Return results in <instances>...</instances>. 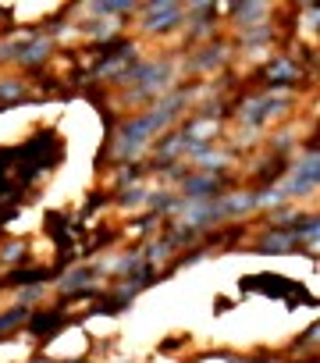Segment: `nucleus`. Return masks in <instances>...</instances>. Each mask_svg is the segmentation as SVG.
Wrapping results in <instances>:
<instances>
[{
    "label": "nucleus",
    "mask_w": 320,
    "mask_h": 363,
    "mask_svg": "<svg viewBox=\"0 0 320 363\" xmlns=\"http://www.w3.org/2000/svg\"><path fill=\"white\" fill-rule=\"evenodd\" d=\"M61 161H65V143H61L58 128H50V125L39 128V132H32L18 146H0V168H4V175L25 196L32 192L36 178H46Z\"/></svg>",
    "instance_id": "obj_1"
},
{
    "label": "nucleus",
    "mask_w": 320,
    "mask_h": 363,
    "mask_svg": "<svg viewBox=\"0 0 320 363\" xmlns=\"http://www.w3.org/2000/svg\"><path fill=\"white\" fill-rule=\"evenodd\" d=\"M239 289H242V292H263L267 299H285L288 310H295V306H316V299H313L309 289H302V285H295L292 278H281V275H274V271L246 275V278L239 282Z\"/></svg>",
    "instance_id": "obj_2"
},
{
    "label": "nucleus",
    "mask_w": 320,
    "mask_h": 363,
    "mask_svg": "<svg viewBox=\"0 0 320 363\" xmlns=\"http://www.w3.org/2000/svg\"><path fill=\"white\" fill-rule=\"evenodd\" d=\"M316 185H320L316 150H306L302 157L288 161V178H281V182H278V189H281V196H285V199H306V196H313V192H316Z\"/></svg>",
    "instance_id": "obj_3"
},
{
    "label": "nucleus",
    "mask_w": 320,
    "mask_h": 363,
    "mask_svg": "<svg viewBox=\"0 0 320 363\" xmlns=\"http://www.w3.org/2000/svg\"><path fill=\"white\" fill-rule=\"evenodd\" d=\"M139 25L146 36H164L175 32L178 25H185V4H171V0H156V4L139 8Z\"/></svg>",
    "instance_id": "obj_4"
},
{
    "label": "nucleus",
    "mask_w": 320,
    "mask_h": 363,
    "mask_svg": "<svg viewBox=\"0 0 320 363\" xmlns=\"http://www.w3.org/2000/svg\"><path fill=\"white\" fill-rule=\"evenodd\" d=\"M75 321L65 314L61 306H46V310H29V321H25V331L39 342V345H46L50 338H58V335H65L68 328H72Z\"/></svg>",
    "instance_id": "obj_5"
},
{
    "label": "nucleus",
    "mask_w": 320,
    "mask_h": 363,
    "mask_svg": "<svg viewBox=\"0 0 320 363\" xmlns=\"http://www.w3.org/2000/svg\"><path fill=\"white\" fill-rule=\"evenodd\" d=\"M232 185H228V178L225 175H185L182 178V196H185V203H206V199H218V196H225Z\"/></svg>",
    "instance_id": "obj_6"
},
{
    "label": "nucleus",
    "mask_w": 320,
    "mask_h": 363,
    "mask_svg": "<svg viewBox=\"0 0 320 363\" xmlns=\"http://www.w3.org/2000/svg\"><path fill=\"white\" fill-rule=\"evenodd\" d=\"M61 275H65L61 264H53V268H29V264H22V268H11V271L0 275V289H32V285L58 282Z\"/></svg>",
    "instance_id": "obj_7"
},
{
    "label": "nucleus",
    "mask_w": 320,
    "mask_h": 363,
    "mask_svg": "<svg viewBox=\"0 0 320 363\" xmlns=\"http://www.w3.org/2000/svg\"><path fill=\"white\" fill-rule=\"evenodd\" d=\"M260 72H263L260 79H263L267 89H292L299 82V75H302L299 61H292V58H274L271 65H263Z\"/></svg>",
    "instance_id": "obj_8"
},
{
    "label": "nucleus",
    "mask_w": 320,
    "mask_h": 363,
    "mask_svg": "<svg viewBox=\"0 0 320 363\" xmlns=\"http://www.w3.org/2000/svg\"><path fill=\"white\" fill-rule=\"evenodd\" d=\"M249 249H253V253H267V256H274V253H302V246L295 242V235H292V232H278V228L263 232L260 242L249 246Z\"/></svg>",
    "instance_id": "obj_9"
},
{
    "label": "nucleus",
    "mask_w": 320,
    "mask_h": 363,
    "mask_svg": "<svg viewBox=\"0 0 320 363\" xmlns=\"http://www.w3.org/2000/svg\"><path fill=\"white\" fill-rule=\"evenodd\" d=\"M103 271L100 268H75V271H68V275H61L58 278V285H61V292L65 296H75V292H86V289H96V278H100Z\"/></svg>",
    "instance_id": "obj_10"
},
{
    "label": "nucleus",
    "mask_w": 320,
    "mask_h": 363,
    "mask_svg": "<svg viewBox=\"0 0 320 363\" xmlns=\"http://www.w3.org/2000/svg\"><path fill=\"white\" fill-rule=\"evenodd\" d=\"M228 11H232V22H239V25H263L267 15H271L267 4H232Z\"/></svg>",
    "instance_id": "obj_11"
},
{
    "label": "nucleus",
    "mask_w": 320,
    "mask_h": 363,
    "mask_svg": "<svg viewBox=\"0 0 320 363\" xmlns=\"http://www.w3.org/2000/svg\"><path fill=\"white\" fill-rule=\"evenodd\" d=\"M206 43H210V39H206ZM225 54H228L225 39H213L210 46H203V50H199V61H192V72H203V68H218V65L225 61Z\"/></svg>",
    "instance_id": "obj_12"
},
{
    "label": "nucleus",
    "mask_w": 320,
    "mask_h": 363,
    "mask_svg": "<svg viewBox=\"0 0 320 363\" xmlns=\"http://www.w3.org/2000/svg\"><path fill=\"white\" fill-rule=\"evenodd\" d=\"M29 321V310L25 306H8V310H0V338L11 335L15 328H22Z\"/></svg>",
    "instance_id": "obj_13"
},
{
    "label": "nucleus",
    "mask_w": 320,
    "mask_h": 363,
    "mask_svg": "<svg viewBox=\"0 0 320 363\" xmlns=\"http://www.w3.org/2000/svg\"><path fill=\"white\" fill-rule=\"evenodd\" d=\"M96 18H111V15H118V11H139V4H128V0H111V4H103V0H100V4H86Z\"/></svg>",
    "instance_id": "obj_14"
},
{
    "label": "nucleus",
    "mask_w": 320,
    "mask_h": 363,
    "mask_svg": "<svg viewBox=\"0 0 320 363\" xmlns=\"http://www.w3.org/2000/svg\"><path fill=\"white\" fill-rule=\"evenodd\" d=\"M146 196H149V189H146L142 182H135V185H128V189L118 196V203H121V206H135V203H142Z\"/></svg>",
    "instance_id": "obj_15"
},
{
    "label": "nucleus",
    "mask_w": 320,
    "mask_h": 363,
    "mask_svg": "<svg viewBox=\"0 0 320 363\" xmlns=\"http://www.w3.org/2000/svg\"><path fill=\"white\" fill-rule=\"evenodd\" d=\"M25 249H29V242H4V246H0V260H22V256H25Z\"/></svg>",
    "instance_id": "obj_16"
},
{
    "label": "nucleus",
    "mask_w": 320,
    "mask_h": 363,
    "mask_svg": "<svg viewBox=\"0 0 320 363\" xmlns=\"http://www.w3.org/2000/svg\"><path fill=\"white\" fill-rule=\"evenodd\" d=\"M316 331H320V324H309V328L292 342V349H299V345H309V349H313V345H316Z\"/></svg>",
    "instance_id": "obj_17"
},
{
    "label": "nucleus",
    "mask_w": 320,
    "mask_h": 363,
    "mask_svg": "<svg viewBox=\"0 0 320 363\" xmlns=\"http://www.w3.org/2000/svg\"><path fill=\"white\" fill-rule=\"evenodd\" d=\"M178 345H185V335H171V338H164V342H160V352H171V349H178Z\"/></svg>",
    "instance_id": "obj_18"
},
{
    "label": "nucleus",
    "mask_w": 320,
    "mask_h": 363,
    "mask_svg": "<svg viewBox=\"0 0 320 363\" xmlns=\"http://www.w3.org/2000/svg\"><path fill=\"white\" fill-rule=\"evenodd\" d=\"M235 303L232 299H225V296H218V306H213V314H228V310H232Z\"/></svg>",
    "instance_id": "obj_19"
},
{
    "label": "nucleus",
    "mask_w": 320,
    "mask_h": 363,
    "mask_svg": "<svg viewBox=\"0 0 320 363\" xmlns=\"http://www.w3.org/2000/svg\"><path fill=\"white\" fill-rule=\"evenodd\" d=\"M29 363H53L46 352H36V356H29Z\"/></svg>",
    "instance_id": "obj_20"
},
{
    "label": "nucleus",
    "mask_w": 320,
    "mask_h": 363,
    "mask_svg": "<svg viewBox=\"0 0 320 363\" xmlns=\"http://www.w3.org/2000/svg\"><path fill=\"white\" fill-rule=\"evenodd\" d=\"M68 363H89V359H68Z\"/></svg>",
    "instance_id": "obj_21"
}]
</instances>
